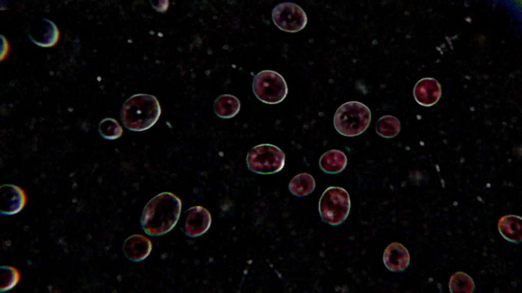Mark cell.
<instances>
[{"instance_id":"1","label":"cell","mask_w":522,"mask_h":293,"mask_svg":"<svg viewBox=\"0 0 522 293\" xmlns=\"http://www.w3.org/2000/svg\"><path fill=\"white\" fill-rule=\"evenodd\" d=\"M181 210L180 199L172 193L158 194L146 204L141 217V225L150 236H160L170 231L176 224Z\"/></svg>"},{"instance_id":"2","label":"cell","mask_w":522,"mask_h":293,"mask_svg":"<svg viewBox=\"0 0 522 293\" xmlns=\"http://www.w3.org/2000/svg\"><path fill=\"white\" fill-rule=\"evenodd\" d=\"M161 113V108L155 96L139 94L132 96L123 104L121 116L127 129L141 131L154 125Z\"/></svg>"},{"instance_id":"3","label":"cell","mask_w":522,"mask_h":293,"mask_svg":"<svg viewBox=\"0 0 522 293\" xmlns=\"http://www.w3.org/2000/svg\"><path fill=\"white\" fill-rule=\"evenodd\" d=\"M371 113L364 104L349 101L342 104L335 112L333 125L341 135L353 137L362 133L371 122Z\"/></svg>"},{"instance_id":"4","label":"cell","mask_w":522,"mask_h":293,"mask_svg":"<svg viewBox=\"0 0 522 293\" xmlns=\"http://www.w3.org/2000/svg\"><path fill=\"white\" fill-rule=\"evenodd\" d=\"M351 208L347 191L342 187H329L322 195L319 211L322 220L330 225H338L345 221Z\"/></svg>"},{"instance_id":"5","label":"cell","mask_w":522,"mask_h":293,"mask_svg":"<svg viewBox=\"0 0 522 293\" xmlns=\"http://www.w3.org/2000/svg\"><path fill=\"white\" fill-rule=\"evenodd\" d=\"M247 164L248 168L255 173L263 174L276 173L284 166L285 154L273 144H258L248 153Z\"/></svg>"},{"instance_id":"6","label":"cell","mask_w":522,"mask_h":293,"mask_svg":"<svg viewBox=\"0 0 522 293\" xmlns=\"http://www.w3.org/2000/svg\"><path fill=\"white\" fill-rule=\"evenodd\" d=\"M253 91L264 103L274 104L282 101L288 92L283 77L278 73L266 70L256 74L253 80Z\"/></svg>"},{"instance_id":"7","label":"cell","mask_w":522,"mask_h":293,"mask_svg":"<svg viewBox=\"0 0 522 293\" xmlns=\"http://www.w3.org/2000/svg\"><path fill=\"white\" fill-rule=\"evenodd\" d=\"M274 24L280 30L296 33L304 28L307 18L304 11L297 5L291 2L278 4L272 11Z\"/></svg>"},{"instance_id":"8","label":"cell","mask_w":522,"mask_h":293,"mask_svg":"<svg viewBox=\"0 0 522 293\" xmlns=\"http://www.w3.org/2000/svg\"><path fill=\"white\" fill-rule=\"evenodd\" d=\"M60 31L52 21L44 17H34L29 26V38L42 47L55 45L60 38Z\"/></svg>"},{"instance_id":"9","label":"cell","mask_w":522,"mask_h":293,"mask_svg":"<svg viewBox=\"0 0 522 293\" xmlns=\"http://www.w3.org/2000/svg\"><path fill=\"white\" fill-rule=\"evenodd\" d=\"M1 213L11 215L19 212L25 206L27 196L24 190L14 184H4L1 187Z\"/></svg>"},{"instance_id":"10","label":"cell","mask_w":522,"mask_h":293,"mask_svg":"<svg viewBox=\"0 0 522 293\" xmlns=\"http://www.w3.org/2000/svg\"><path fill=\"white\" fill-rule=\"evenodd\" d=\"M211 222V215L207 209L199 206L191 207L187 213L185 233L190 237L201 236L209 229Z\"/></svg>"},{"instance_id":"11","label":"cell","mask_w":522,"mask_h":293,"mask_svg":"<svg viewBox=\"0 0 522 293\" xmlns=\"http://www.w3.org/2000/svg\"><path fill=\"white\" fill-rule=\"evenodd\" d=\"M441 87L438 82L433 78L425 77L415 84L413 96L417 103L424 106L434 105L441 96Z\"/></svg>"},{"instance_id":"12","label":"cell","mask_w":522,"mask_h":293,"mask_svg":"<svg viewBox=\"0 0 522 293\" xmlns=\"http://www.w3.org/2000/svg\"><path fill=\"white\" fill-rule=\"evenodd\" d=\"M383 260L385 267L393 272L405 270L410 262V255L407 249L401 244L394 242L385 248Z\"/></svg>"},{"instance_id":"13","label":"cell","mask_w":522,"mask_h":293,"mask_svg":"<svg viewBox=\"0 0 522 293\" xmlns=\"http://www.w3.org/2000/svg\"><path fill=\"white\" fill-rule=\"evenodd\" d=\"M126 256L133 261H141L145 259L152 250V243L146 236L137 234L128 237L123 246Z\"/></svg>"},{"instance_id":"14","label":"cell","mask_w":522,"mask_h":293,"mask_svg":"<svg viewBox=\"0 0 522 293\" xmlns=\"http://www.w3.org/2000/svg\"><path fill=\"white\" fill-rule=\"evenodd\" d=\"M498 230L507 241L518 244L522 239V219L514 215H506L501 217L498 223Z\"/></svg>"},{"instance_id":"15","label":"cell","mask_w":522,"mask_h":293,"mask_svg":"<svg viewBox=\"0 0 522 293\" xmlns=\"http://www.w3.org/2000/svg\"><path fill=\"white\" fill-rule=\"evenodd\" d=\"M347 158L345 153L338 150L325 152L320 158V168L327 173H337L346 167Z\"/></svg>"},{"instance_id":"16","label":"cell","mask_w":522,"mask_h":293,"mask_svg":"<svg viewBox=\"0 0 522 293\" xmlns=\"http://www.w3.org/2000/svg\"><path fill=\"white\" fill-rule=\"evenodd\" d=\"M240 107L239 100L230 94L221 95L214 103L215 113L218 116L224 119L234 116L239 112Z\"/></svg>"},{"instance_id":"17","label":"cell","mask_w":522,"mask_h":293,"mask_svg":"<svg viewBox=\"0 0 522 293\" xmlns=\"http://www.w3.org/2000/svg\"><path fill=\"white\" fill-rule=\"evenodd\" d=\"M316 187L313 177L307 173L296 175L291 181L289 189L291 193L298 197L305 196L311 193Z\"/></svg>"},{"instance_id":"18","label":"cell","mask_w":522,"mask_h":293,"mask_svg":"<svg viewBox=\"0 0 522 293\" xmlns=\"http://www.w3.org/2000/svg\"><path fill=\"white\" fill-rule=\"evenodd\" d=\"M400 129L399 120L390 115H384L380 118L376 126L377 134L386 138L395 137L400 132Z\"/></svg>"},{"instance_id":"19","label":"cell","mask_w":522,"mask_h":293,"mask_svg":"<svg viewBox=\"0 0 522 293\" xmlns=\"http://www.w3.org/2000/svg\"><path fill=\"white\" fill-rule=\"evenodd\" d=\"M449 288L451 292L471 293L475 289V284L468 274L463 272H457L450 277Z\"/></svg>"},{"instance_id":"20","label":"cell","mask_w":522,"mask_h":293,"mask_svg":"<svg viewBox=\"0 0 522 293\" xmlns=\"http://www.w3.org/2000/svg\"><path fill=\"white\" fill-rule=\"evenodd\" d=\"M100 135L106 139L113 140L120 137L123 133L122 127L112 118L103 119L99 124Z\"/></svg>"},{"instance_id":"21","label":"cell","mask_w":522,"mask_h":293,"mask_svg":"<svg viewBox=\"0 0 522 293\" xmlns=\"http://www.w3.org/2000/svg\"><path fill=\"white\" fill-rule=\"evenodd\" d=\"M1 270V290L7 291L17 284L20 279V274L15 268L11 266H2Z\"/></svg>"},{"instance_id":"22","label":"cell","mask_w":522,"mask_h":293,"mask_svg":"<svg viewBox=\"0 0 522 293\" xmlns=\"http://www.w3.org/2000/svg\"><path fill=\"white\" fill-rule=\"evenodd\" d=\"M3 39L1 37V40H2V47H1L2 50H1L4 49V51L3 52L1 53V60H3V58H5V57H6V56H7V55L8 54V52H9V45L8 44V42L7 40L5 39V37H3Z\"/></svg>"}]
</instances>
